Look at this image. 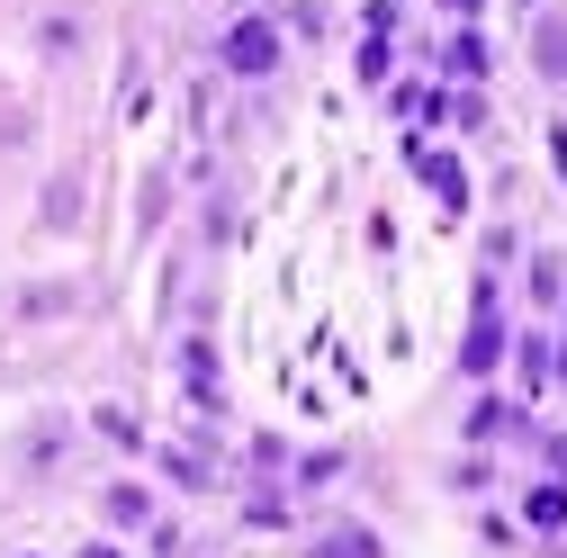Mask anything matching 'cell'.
I'll list each match as a JSON object with an SVG mask.
<instances>
[{
    "instance_id": "cell-1",
    "label": "cell",
    "mask_w": 567,
    "mask_h": 558,
    "mask_svg": "<svg viewBox=\"0 0 567 558\" xmlns=\"http://www.w3.org/2000/svg\"><path fill=\"white\" fill-rule=\"evenodd\" d=\"M226 63H235V73L252 82V73H270V63H279V37H270L261 19H244V28L226 37Z\"/></svg>"
},
{
    "instance_id": "cell-2",
    "label": "cell",
    "mask_w": 567,
    "mask_h": 558,
    "mask_svg": "<svg viewBox=\"0 0 567 558\" xmlns=\"http://www.w3.org/2000/svg\"><path fill=\"white\" fill-rule=\"evenodd\" d=\"M495 361H505V324H495V307H477V324H468V352H460V370H468V379H486Z\"/></svg>"
},
{
    "instance_id": "cell-3",
    "label": "cell",
    "mask_w": 567,
    "mask_h": 558,
    "mask_svg": "<svg viewBox=\"0 0 567 558\" xmlns=\"http://www.w3.org/2000/svg\"><path fill=\"white\" fill-rule=\"evenodd\" d=\"M523 514H532V531H558V523H567V486H532Z\"/></svg>"
},
{
    "instance_id": "cell-4",
    "label": "cell",
    "mask_w": 567,
    "mask_h": 558,
    "mask_svg": "<svg viewBox=\"0 0 567 558\" xmlns=\"http://www.w3.org/2000/svg\"><path fill=\"white\" fill-rule=\"evenodd\" d=\"M532 45H540V73H549V82H567V28H558V19H540V37H532Z\"/></svg>"
},
{
    "instance_id": "cell-5",
    "label": "cell",
    "mask_w": 567,
    "mask_h": 558,
    "mask_svg": "<svg viewBox=\"0 0 567 558\" xmlns=\"http://www.w3.org/2000/svg\"><path fill=\"white\" fill-rule=\"evenodd\" d=\"M442 73L477 82V73H486V45H477V37H451V54H442Z\"/></svg>"
},
{
    "instance_id": "cell-6",
    "label": "cell",
    "mask_w": 567,
    "mask_h": 558,
    "mask_svg": "<svg viewBox=\"0 0 567 558\" xmlns=\"http://www.w3.org/2000/svg\"><path fill=\"white\" fill-rule=\"evenodd\" d=\"M316 558H379V540H370V531H324Z\"/></svg>"
},
{
    "instance_id": "cell-7",
    "label": "cell",
    "mask_w": 567,
    "mask_h": 558,
    "mask_svg": "<svg viewBox=\"0 0 567 558\" xmlns=\"http://www.w3.org/2000/svg\"><path fill=\"white\" fill-rule=\"evenodd\" d=\"M109 523H145V486H109Z\"/></svg>"
},
{
    "instance_id": "cell-8",
    "label": "cell",
    "mask_w": 567,
    "mask_h": 558,
    "mask_svg": "<svg viewBox=\"0 0 567 558\" xmlns=\"http://www.w3.org/2000/svg\"><path fill=\"white\" fill-rule=\"evenodd\" d=\"M468 433H477V442H495V433H514V414H505V405H477V414H468Z\"/></svg>"
},
{
    "instance_id": "cell-9",
    "label": "cell",
    "mask_w": 567,
    "mask_h": 558,
    "mask_svg": "<svg viewBox=\"0 0 567 558\" xmlns=\"http://www.w3.org/2000/svg\"><path fill=\"white\" fill-rule=\"evenodd\" d=\"M451 10H460V19H468V10H477V0H451Z\"/></svg>"
},
{
    "instance_id": "cell-10",
    "label": "cell",
    "mask_w": 567,
    "mask_h": 558,
    "mask_svg": "<svg viewBox=\"0 0 567 558\" xmlns=\"http://www.w3.org/2000/svg\"><path fill=\"white\" fill-rule=\"evenodd\" d=\"M91 558H117V549H91Z\"/></svg>"
}]
</instances>
